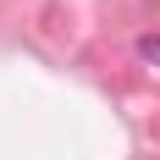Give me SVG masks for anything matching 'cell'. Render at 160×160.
<instances>
[{
    "label": "cell",
    "instance_id": "cell-1",
    "mask_svg": "<svg viewBox=\"0 0 160 160\" xmlns=\"http://www.w3.org/2000/svg\"><path fill=\"white\" fill-rule=\"evenodd\" d=\"M138 55H144L149 66H160V33H149V39H138Z\"/></svg>",
    "mask_w": 160,
    "mask_h": 160
}]
</instances>
